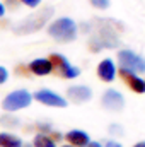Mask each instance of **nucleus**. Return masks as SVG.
Here are the masks:
<instances>
[{"mask_svg":"<svg viewBox=\"0 0 145 147\" xmlns=\"http://www.w3.org/2000/svg\"><path fill=\"white\" fill-rule=\"evenodd\" d=\"M119 45L118 33L113 28V21H97V26H94V36L91 38L89 46L92 51H99L101 48H114Z\"/></svg>","mask_w":145,"mask_h":147,"instance_id":"obj_1","label":"nucleus"},{"mask_svg":"<svg viewBox=\"0 0 145 147\" xmlns=\"http://www.w3.org/2000/svg\"><path fill=\"white\" fill-rule=\"evenodd\" d=\"M77 24L70 17H58L48 26V34L58 43H70L77 38Z\"/></svg>","mask_w":145,"mask_h":147,"instance_id":"obj_2","label":"nucleus"},{"mask_svg":"<svg viewBox=\"0 0 145 147\" xmlns=\"http://www.w3.org/2000/svg\"><path fill=\"white\" fill-rule=\"evenodd\" d=\"M53 16V9L51 7H46L43 10H39L36 14H31L29 17H26L24 21H21L15 28H14V33L15 34H29V33H34L38 29H41L48 19Z\"/></svg>","mask_w":145,"mask_h":147,"instance_id":"obj_3","label":"nucleus"},{"mask_svg":"<svg viewBox=\"0 0 145 147\" xmlns=\"http://www.w3.org/2000/svg\"><path fill=\"white\" fill-rule=\"evenodd\" d=\"M31 103H33V94L28 89H15L2 99V110L7 113H15L29 108Z\"/></svg>","mask_w":145,"mask_h":147,"instance_id":"obj_4","label":"nucleus"},{"mask_svg":"<svg viewBox=\"0 0 145 147\" xmlns=\"http://www.w3.org/2000/svg\"><path fill=\"white\" fill-rule=\"evenodd\" d=\"M118 65H119V70H126V72L137 74V75L145 72V58L132 50L118 51Z\"/></svg>","mask_w":145,"mask_h":147,"instance_id":"obj_5","label":"nucleus"},{"mask_svg":"<svg viewBox=\"0 0 145 147\" xmlns=\"http://www.w3.org/2000/svg\"><path fill=\"white\" fill-rule=\"evenodd\" d=\"M48 58H50V62H51V65H53V70H56L62 77H65V79H75V77L80 75V69L75 67V65H72L63 55H60V53H51Z\"/></svg>","mask_w":145,"mask_h":147,"instance_id":"obj_6","label":"nucleus"},{"mask_svg":"<svg viewBox=\"0 0 145 147\" xmlns=\"http://www.w3.org/2000/svg\"><path fill=\"white\" fill-rule=\"evenodd\" d=\"M33 99H36L38 103L44 105V106H51V108H67L68 101L60 96L58 92L51 91V89H39L33 94Z\"/></svg>","mask_w":145,"mask_h":147,"instance_id":"obj_7","label":"nucleus"},{"mask_svg":"<svg viewBox=\"0 0 145 147\" xmlns=\"http://www.w3.org/2000/svg\"><path fill=\"white\" fill-rule=\"evenodd\" d=\"M101 105L109 111H121L125 108V98L119 91L108 89V91H104V94L101 98Z\"/></svg>","mask_w":145,"mask_h":147,"instance_id":"obj_8","label":"nucleus"},{"mask_svg":"<svg viewBox=\"0 0 145 147\" xmlns=\"http://www.w3.org/2000/svg\"><path fill=\"white\" fill-rule=\"evenodd\" d=\"M67 96L72 103H87L92 99V89L87 87V86H82V84H77V86H70L67 89Z\"/></svg>","mask_w":145,"mask_h":147,"instance_id":"obj_9","label":"nucleus"},{"mask_svg":"<svg viewBox=\"0 0 145 147\" xmlns=\"http://www.w3.org/2000/svg\"><path fill=\"white\" fill-rule=\"evenodd\" d=\"M119 75H121V79L128 84V87H130L133 92H137V94H144L145 92V80L140 75L126 72V70H119Z\"/></svg>","mask_w":145,"mask_h":147,"instance_id":"obj_10","label":"nucleus"},{"mask_svg":"<svg viewBox=\"0 0 145 147\" xmlns=\"http://www.w3.org/2000/svg\"><path fill=\"white\" fill-rule=\"evenodd\" d=\"M97 75L104 82H113L114 77H116V65H114V62L111 58L101 60L99 65H97Z\"/></svg>","mask_w":145,"mask_h":147,"instance_id":"obj_11","label":"nucleus"},{"mask_svg":"<svg viewBox=\"0 0 145 147\" xmlns=\"http://www.w3.org/2000/svg\"><path fill=\"white\" fill-rule=\"evenodd\" d=\"M65 139L68 142V146L73 147H87V144L91 142V137L87 132L84 130H70L65 134Z\"/></svg>","mask_w":145,"mask_h":147,"instance_id":"obj_12","label":"nucleus"},{"mask_svg":"<svg viewBox=\"0 0 145 147\" xmlns=\"http://www.w3.org/2000/svg\"><path fill=\"white\" fill-rule=\"evenodd\" d=\"M29 70L34 74V75H50L53 72V65L50 62V58H34L31 63H29Z\"/></svg>","mask_w":145,"mask_h":147,"instance_id":"obj_13","label":"nucleus"},{"mask_svg":"<svg viewBox=\"0 0 145 147\" xmlns=\"http://www.w3.org/2000/svg\"><path fill=\"white\" fill-rule=\"evenodd\" d=\"M24 146V140L12 134V132H2L0 134V147H22Z\"/></svg>","mask_w":145,"mask_h":147,"instance_id":"obj_14","label":"nucleus"},{"mask_svg":"<svg viewBox=\"0 0 145 147\" xmlns=\"http://www.w3.org/2000/svg\"><path fill=\"white\" fill-rule=\"evenodd\" d=\"M31 146L33 147H56V142L48 134H36Z\"/></svg>","mask_w":145,"mask_h":147,"instance_id":"obj_15","label":"nucleus"},{"mask_svg":"<svg viewBox=\"0 0 145 147\" xmlns=\"http://www.w3.org/2000/svg\"><path fill=\"white\" fill-rule=\"evenodd\" d=\"M0 123H2L3 127H9V128H15V127H19V125H21V123H19V120H17V118H14V116H10V115L2 116V118H0Z\"/></svg>","mask_w":145,"mask_h":147,"instance_id":"obj_16","label":"nucleus"},{"mask_svg":"<svg viewBox=\"0 0 145 147\" xmlns=\"http://www.w3.org/2000/svg\"><path fill=\"white\" fill-rule=\"evenodd\" d=\"M91 3H92L96 9H101V10H104V9L109 7V0H91Z\"/></svg>","mask_w":145,"mask_h":147,"instance_id":"obj_17","label":"nucleus"},{"mask_svg":"<svg viewBox=\"0 0 145 147\" xmlns=\"http://www.w3.org/2000/svg\"><path fill=\"white\" fill-rule=\"evenodd\" d=\"M7 80H9V70H7L5 67H2V65H0V86H2V84H5Z\"/></svg>","mask_w":145,"mask_h":147,"instance_id":"obj_18","label":"nucleus"},{"mask_svg":"<svg viewBox=\"0 0 145 147\" xmlns=\"http://www.w3.org/2000/svg\"><path fill=\"white\" fill-rule=\"evenodd\" d=\"M21 3H24L26 7H29V9H36L38 5L41 3V0H19Z\"/></svg>","mask_w":145,"mask_h":147,"instance_id":"obj_19","label":"nucleus"},{"mask_svg":"<svg viewBox=\"0 0 145 147\" xmlns=\"http://www.w3.org/2000/svg\"><path fill=\"white\" fill-rule=\"evenodd\" d=\"M109 132H111V134H114V135H118V137H119V135H123V128H121V127H118V125H111V127H109Z\"/></svg>","mask_w":145,"mask_h":147,"instance_id":"obj_20","label":"nucleus"},{"mask_svg":"<svg viewBox=\"0 0 145 147\" xmlns=\"http://www.w3.org/2000/svg\"><path fill=\"white\" fill-rule=\"evenodd\" d=\"M104 147H123V146H121L119 142H116V140H108Z\"/></svg>","mask_w":145,"mask_h":147,"instance_id":"obj_21","label":"nucleus"},{"mask_svg":"<svg viewBox=\"0 0 145 147\" xmlns=\"http://www.w3.org/2000/svg\"><path fill=\"white\" fill-rule=\"evenodd\" d=\"M87 147H104V146H103L101 142H92V140H91V142L87 144Z\"/></svg>","mask_w":145,"mask_h":147,"instance_id":"obj_22","label":"nucleus"},{"mask_svg":"<svg viewBox=\"0 0 145 147\" xmlns=\"http://www.w3.org/2000/svg\"><path fill=\"white\" fill-rule=\"evenodd\" d=\"M3 16H5V5L0 2V17H3Z\"/></svg>","mask_w":145,"mask_h":147,"instance_id":"obj_23","label":"nucleus"},{"mask_svg":"<svg viewBox=\"0 0 145 147\" xmlns=\"http://www.w3.org/2000/svg\"><path fill=\"white\" fill-rule=\"evenodd\" d=\"M133 147H145V140H142V142H137Z\"/></svg>","mask_w":145,"mask_h":147,"instance_id":"obj_24","label":"nucleus"},{"mask_svg":"<svg viewBox=\"0 0 145 147\" xmlns=\"http://www.w3.org/2000/svg\"><path fill=\"white\" fill-rule=\"evenodd\" d=\"M60 147H73V146H68V144H65V146H60Z\"/></svg>","mask_w":145,"mask_h":147,"instance_id":"obj_25","label":"nucleus"},{"mask_svg":"<svg viewBox=\"0 0 145 147\" xmlns=\"http://www.w3.org/2000/svg\"><path fill=\"white\" fill-rule=\"evenodd\" d=\"M22 147H33V146H29V144H28V146H26V144H24V146H22Z\"/></svg>","mask_w":145,"mask_h":147,"instance_id":"obj_26","label":"nucleus"}]
</instances>
